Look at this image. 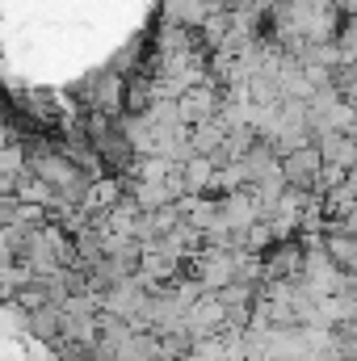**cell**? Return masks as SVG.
Wrapping results in <instances>:
<instances>
[{
    "label": "cell",
    "mask_w": 357,
    "mask_h": 361,
    "mask_svg": "<svg viewBox=\"0 0 357 361\" xmlns=\"http://www.w3.org/2000/svg\"><path fill=\"white\" fill-rule=\"evenodd\" d=\"M160 0H0V130L101 152L122 118Z\"/></svg>",
    "instance_id": "1"
}]
</instances>
